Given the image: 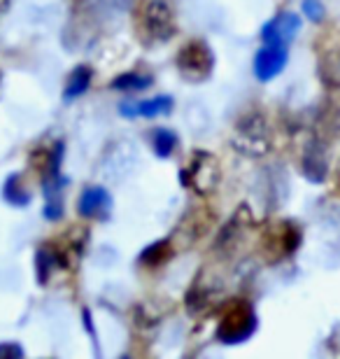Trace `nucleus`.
<instances>
[{
    "label": "nucleus",
    "instance_id": "7ed1b4c3",
    "mask_svg": "<svg viewBox=\"0 0 340 359\" xmlns=\"http://www.w3.org/2000/svg\"><path fill=\"white\" fill-rule=\"evenodd\" d=\"M177 73L186 82H205L215 73V54L203 40H189L177 52Z\"/></svg>",
    "mask_w": 340,
    "mask_h": 359
},
{
    "label": "nucleus",
    "instance_id": "4468645a",
    "mask_svg": "<svg viewBox=\"0 0 340 359\" xmlns=\"http://www.w3.org/2000/svg\"><path fill=\"white\" fill-rule=\"evenodd\" d=\"M3 198L14 208H26L28 203H31V194H28V189L24 187V180H21V175L14 173V175H10L5 180Z\"/></svg>",
    "mask_w": 340,
    "mask_h": 359
},
{
    "label": "nucleus",
    "instance_id": "2eb2a0df",
    "mask_svg": "<svg viewBox=\"0 0 340 359\" xmlns=\"http://www.w3.org/2000/svg\"><path fill=\"white\" fill-rule=\"evenodd\" d=\"M170 255H172V241L170 238L156 241V243H151V245H147L142 250L140 264H144V266H149V269L161 266V264H165L170 259Z\"/></svg>",
    "mask_w": 340,
    "mask_h": 359
},
{
    "label": "nucleus",
    "instance_id": "39448f33",
    "mask_svg": "<svg viewBox=\"0 0 340 359\" xmlns=\"http://www.w3.org/2000/svg\"><path fill=\"white\" fill-rule=\"evenodd\" d=\"M179 180L196 194H210L219 184V163L210 152H193L189 166H184L179 173Z\"/></svg>",
    "mask_w": 340,
    "mask_h": 359
},
{
    "label": "nucleus",
    "instance_id": "6e6552de",
    "mask_svg": "<svg viewBox=\"0 0 340 359\" xmlns=\"http://www.w3.org/2000/svg\"><path fill=\"white\" fill-rule=\"evenodd\" d=\"M236 145L252 156L266 152V147H268V128H266L261 114H247L243 121H238Z\"/></svg>",
    "mask_w": 340,
    "mask_h": 359
},
{
    "label": "nucleus",
    "instance_id": "9b49d317",
    "mask_svg": "<svg viewBox=\"0 0 340 359\" xmlns=\"http://www.w3.org/2000/svg\"><path fill=\"white\" fill-rule=\"evenodd\" d=\"M77 210L82 217L89 219H110L112 215V196L105 187H86L77 201Z\"/></svg>",
    "mask_w": 340,
    "mask_h": 359
},
{
    "label": "nucleus",
    "instance_id": "f257e3e1",
    "mask_svg": "<svg viewBox=\"0 0 340 359\" xmlns=\"http://www.w3.org/2000/svg\"><path fill=\"white\" fill-rule=\"evenodd\" d=\"M135 33L144 45H163L177 33L175 12L165 0H142L135 10Z\"/></svg>",
    "mask_w": 340,
    "mask_h": 359
},
{
    "label": "nucleus",
    "instance_id": "6ab92c4d",
    "mask_svg": "<svg viewBox=\"0 0 340 359\" xmlns=\"http://www.w3.org/2000/svg\"><path fill=\"white\" fill-rule=\"evenodd\" d=\"M5 357H24V350H21L17 343H3L0 346V359Z\"/></svg>",
    "mask_w": 340,
    "mask_h": 359
},
{
    "label": "nucleus",
    "instance_id": "9d476101",
    "mask_svg": "<svg viewBox=\"0 0 340 359\" xmlns=\"http://www.w3.org/2000/svg\"><path fill=\"white\" fill-rule=\"evenodd\" d=\"M289 52L285 45H264L254 56V75L259 82L275 80L287 66Z\"/></svg>",
    "mask_w": 340,
    "mask_h": 359
},
{
    "label": "nucleus",
    "instance_id": "dca6fc26",
    "mask_svg": "<svg viewBox=\"0 0 340 359\" xmlns=\"http://www.w3.org/2000/svg\"><path fill=\"white\" fill-rule=\"evenodd\" d=\"M110 87L117 91H144L151 87V77L142 73H124V75L114 77Z\"/></svg>",
    "mask_w": 340,
    "mask_h": 359
},
{
    "label": "nucleus",
    "instance_id": "20e7f679",
    "mask_svg": "<svg viewBox=\"0 0 340 359\" xmlns=\"http://www.w3.org/2000/svg\"><path fill=\"white\" fill-rule=\"evenodd\" d=\"M61 161H63V142H56L52 152H47L45 166H42V187H45V217L47 219H61L63 217V198L61 189L66 180L61 175Z\"/></svg>",
    "mask_w": 340,
    "mask_h": 359
},
{
    "label": "nucleus",
    "instance_id": "f8f14e48",
    "mask_svg": "<svg viewBox=\"0 0 340 359\" xmlns=\"http://www.w3.org/2000/svg\"><path fill=\"white\" fill-rule=\"evenodd\" d=\"M172 110V98L170 96H156V98H147V100H124L119 105L121 117L126 119H151V117H161V114H168Z\"/></svg>",
    "mask_w": 340,
    "mask_h": 359
},
{
    "label": "nucleus",
    "instance_id": "423d86ee",
    "mask_svg": "<svg viewBox=\"0 0 340 359\" xmlns=\"http://www.w3.org/2000/svg\"><path fill=\"white\" fill-rule=\"evenodd\" d=\"M317 63L322 82L329 87H340V31L336 28L317 40Z\"/></svg>",
    "mask_w": 340,
    "mask_h": 359
},
{
    "label": "nucleus",
    "instance_id": "1a4fd4ad",
    "mask_svg": "<svg viewBox=\"0 0 340 359\" xmlns=\"http://www.w3.org/2000/svg\"><path fill=\"white\" fill-rule=\"evenodd\" d=\"M301 31V17L294 12H280L261 28L264 45H289Z\"/></svg>",
    "mask_w": 340,
    "mask_h": 359
},
{
    "label": "nucleus",
    "instance_id": "a211bd4d",
    "mask_svg": "<svg viewBox=\"0 0 340 359\" xmlns=\"http://www.w3.org/2000/svg\"><path fill=\"white\" fill-rule=\"evenodd\" d=\"M303 14H306V19H310L313 24H320V21L324 19V5L322 0H303Z\"/></svg>",
    "mask_w": 340,
    "mask_h": 359
},
{
    "label": "nucleus",
    "instance_id": "f03ea898",
    "mask_svg": "<svg viewBox=\"0 0 340 359\" xmlns=\"http://www.w3.org/2000/svg\"><path fill=\"white\" fill-rule=\"evenodd\" d=\"M257 327L259 320L254 308L245 301H238L222 315L219 325H217V341L224 346H240L257 334Z\"/></svg>",
    "mask_w": 340,
    "mask_h": 359
},
{
    "label": "nucleus",
    "instance_id": "ddd939ff",
    "mask_svg": "<svg viewBox=\"0 0 340 359\" xmlns=\"http://www.w3.org/2000/svg\"><path fill=\"white\" fill-rule=\"evenodd\" d=\"M91 80H93V70L89 66H77L70 73V77H68V84H66V91H63V98H66V100L79 98L82 93H86V89L91 87Z\"/></svg>",
    "mask_w": 340,
    "mask_h": 359
},
{
    "label": "nucleus",
    "instance_id": "0eeeda50",
    "mask_svg": "<svg viewBox=\"0 0 340 359\" xmlns=\"http://www.w3.org/2000/svg\"><path fill=\"white\" fill-rule=\"evenodd\" d=\"M299 245H301V231H299V226L292 224V222H280V224L271 226L264 236L266 257L271 255L273 262L285 259V257L296 252Z\"/></svg>",
    "mask_w": 340,
    "mask_h": 359
},
{
    "label": "nucleus",
    "instance_id": "f3484780",
    "mask_svg": "<svg viewBox=\"0 0 340 359\" xmlns=\"http://www.w3.org/2000/svg\"><path fill=\"white\" fill-rule=\"evenodd\" d=\"M151 145H154V154L158 159H168L172 149L177 147V135L168 128H156L151 131Z\"/></svg>",
    "mask_w": 340,
    "mask_h": 359
}]
</instances>
